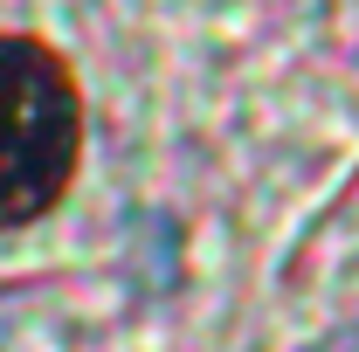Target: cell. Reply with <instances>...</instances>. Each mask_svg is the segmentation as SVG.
<instances>
[{
  "instance_id": "obj_1",
  "label": "cell",
  "mask_w": 359,
  "mask_h": 352,
  "mask_svg": "<svg viewBox=\"0 0 359 352\" xmlns=\"http://www.w3.org/2000/svg\"><path fill=\"white\" fill-rule=\"evenodd\" d=\"M83 145V97L69 62L35 35H0V228L48 215Z\"/></svg>"
},
{
  "instance_id": "obj_2",
  "label": "cell",
  "mask_w": 359,
  "mask_h": 352,
  "mask_svg": "<svg viewBox=\"0 0 359 352\" xmlns=\"http://www.w3.org/2000/svg\"><path fill=\"white\" fill-rule=\"evenodd\" d=\"M318 352H359V332H339V339H325Z\"/></svg>"
}]
</instances>
